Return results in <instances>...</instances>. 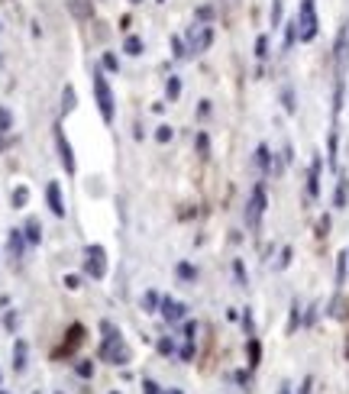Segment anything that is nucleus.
Returning a JSON list of instances; mask_svg holds the SVG:
<instances>
[{"instance_id":"obj_6","label":"nucleus","mask_w":349,"mask_h":394,"mask_svg":"<svg viewBox=\"0 0 349 394\" xmlns=\"http://www.w3.org/2000/svg\"><path fill=\"white\" fill-rule=\"evenodd\" d=\"M262 207H265V191H262V187H256V191H252V201H249V223H252V226L259 223Z\"/></svg>"},{"instance_id":"obj_9","label":"nucleus","mask_w":349,"mask_h":394,"mask_svg":"<svg viewBox=\"0 0 349 394\" xmlns=\"http://www.w3.org/2000/svg\"><path fill=\"white\" fill-rule=\"evenodd\" d=\"M159 304H162L159 291H146V294H142V310H146V314H155V310H159Z\"/></svg>"},{"instance_id":"obj_14","label":"nucleus","mask_w":349,"mask_h":394,"mask_svg":"<svg viewBox=\"0 0 349 394\" xmlns=\"http://www.w3.org/2000/svg\"><path fill=\"white\" fill-rule=\"evenodd\" d=\"M10 126H13V116H10L7 107H0V132H7Z\"/></svg>"},{"instance_id":"obj_18","label":"nucleus","mask_w":349,"mask_h":394,"mask_svg":"<svg viewBox=\"0 0 349 394\" xmlns=\"http://www.w3.org/2000/svg\"><path fill=\"white\" fill-rule=\"evenodd\" d=\"M178 275H181V278H188V281H194V278H197V271H194L191 265H178Z\"/></svg>"},{"instance_id":"obj_22","label":"nucleus","mask_w":349,"mask_h":394,"mask_svg":"<svg viewBox=\"0 0 349 394\" xmlns=\"http://www.w3.org/2000/svg\"><path fill=\"white\" fill-rule=\"evenodd\" d=\"M104 65H107L110 71H116V68H120V62H116V55H110V52L104 55Z\"/></svg>"},{"instance_id":"obj_1","label":"nucleus","mask_w":349,"mask_h":394,"mask_svg":"<svg viewBox=\"0 0 349 394\" xmlns=\"http://www.w3.org/2000/svg\"><path fill=\"white\" fill-rule=\"evenodd\" d=\"M94 101H97V107H101V116L110 123L113 113H116V101H113V91H110V81L101 75V71H94Z\"/></svg>"},{"instance_id":"obj_8","label":"nucleus","mask_w":349,"mask_h":394,"mask_svg":"<svg viewBox=\"0 0 349 394\" xmlns=\"http://www.w3.org/2000/svg\"><path fill=\"white\" fill-rule=\"evenodd\" d=\"M210 39H214V32H210V26H204V29H197L191 36V52H204V49L210 46Z\"/></svg>"},{"instance_id":"obj_28","label":"nucleus","mask_w":349,"mask_h":394,"mask_svg":"<svg viewBox=\"0 0 349 394\" xmlns=\"http://www.w3.org/2000/svg\"><path fill=\"white\" fill-rule=\"evenodd\" d=\"M281 394H288V391H281Z\"/></svg>"},{"instance_id":"obj_20","label":"nucleus","mask_w":349,"mask_h":394,"mask_svg":"<svg viewBox=\"0 0 349 394\" xmlns=\"http://www.w3.org/2000/svg\"><path fill=\"white\" fill-rule=\"evenodd\" d=\"M171 49H175V58H185V42H181V39H171Z\"/></svg>"},{"instance_id":"obj_16","label":"nucleus","mask_w":349,"mask_h":394,"mask_svg":"<svg viewBox=\"0 0 349 394\" xmlns=\"http://www.w3.org/2000/svg\"><path fill=\"white\" fill-rule=\"evenodd\" d=\"M178 94H181V81H178V78H171V81H168V97L175 101Z\"/></svg>"},{"instance_id":"obj_24","label":"nucleus","mask_w":349,"mask_h":394,"mask_svg":"<svg viewBox=\"0 0 349 394\" xmlns=\"http://www.w3.org/2000/svg\"><path fill=\"white\" fill-rule=\"evenodd\" d=\"M142 394H159V385H155V381H146V385H142Z\"/></svg>"},{"instance_id":"obj_19","label":"nucleus","mask_w":349,"mask_h":394,"mask_svg":"<svg viewBox=\"0 0 349 394\" xmlns=\"http://www.w3.org/2000/svg\"><path fill=\"white\" fill-rule=\"evenodd\" d=\"M159 352H165V356H171V352H175V342H171L168 336H165V340H159Z\"/></svg>"},{"instance_id":"obj_5","label":"nucleus","mask_w":349,"mask_h":394,"mask_svg":"<svg viewBox=\"0 0 349 394\" xmlns=\"http://www.w3.org/2000/svg\"><path fill=\"white\" fill-rule=\"evenodd\" d=\"M162 317L168 320V323H178V320L185 317V304H181V301H171V297H165V301H162Z\"/></svg>"},{"instance_id":"obj_26","label":"nucleus","mask_w":349,"mask_h":394,"mask_svg":"<svg viewBox=\"0 0 349 394\" xmlns=\"http://www.w3.org/2000/svg\"><path fill=\"white\" fill-rule=\"evenodd\" d=\"M110 394H120V391H110Z\"/></svg>"},{"instance_id":"obj_27","label":"nucleus","mask_w":349,"mask_h":394,"mask_svg":"<svg viewBox=\"0 0 349 394\" xmlns=\"http://www.w3.org/2000/svg\"><path fill=\"white\" fill-rule=\"evenodd\" d=\"M0 394H7V391H0Z\"/></svg>"},{"instance_id":"obj_12","label":"nucleus","mask_w":349,"mask_h":394,"mask_svg":"<svg viewBox=\"0 0 349 394\" xmlns=\"http://www.w3.org/2000/svg\"><path fill=\"white\" fill-rule=\"evenodd\" d=\"M10 252L23 255V236H20V230H13V236H10Z\"/></svg>"},{"instance_id":"obj_29","label":"nucleus","mask_w":349,"mask_h":394,"mask_svg":"<svg viewBox=\"0 0 349 394\" xmlns=\"http://www.w3.org/2000/svg\"><path fill=\"white\" fill-rule=\"evenodd\" d=\"M58 394H62V391H58Z\"/></svg>"},{"instance_id":"obj_4","label":"nucleus","mask_w":349,"mask_h":394,"mask_svg":"<svg viewBox=\"0 0 349 394\" xmlns=\"http://www.w3.org/2000/svg\"><path fill=\"white\" fill-rule=\"evenodd\" d=\"M55 146H58V155H62V165H65V171H75V152H71L68 139H65L62 126H55Z\"/></svg>"},{"instance_id":"obj_25","label":"nucleus","mask_w":349,"mask_h":394,"mask_svg":"<svg viewBox=\"0 0 349 394\" xmlns=\"http://www.w3.org/2000/svg\"><path fill=\"white\" fill-rule=\"evenodd\" d=\"M133 3H142V0H133Z\"/></svg>"},{"instance_id":"obj_13","label":"nucleus","mask_w":349,"mask_h":394,"mask_svg":"<svg viewBox=\"0 0 349 394\" xmlns=\"http://www.w3.org/2000/svg\"><path fill=\"white\" fill-rule=\"evenodd\" d=\"M26 239H29V242H39V239H42V233H39V223H36V220H29V223H26Z\"/></svg>"},{"instance_id":"obj_10","label":"nucleus","mask_w":349,"mask_h":394,"mask_svg":"<svg viewBox=\"0 0 349 394\" xmlns=\"http://www.w3.org/2000/svg\"><path fill=\"white\" fill-rule=\"evenodd\" d=\"M123 52L126 55H142V39L139 36H126L123 39Z\"/></svg>"},{"instance_id":"obj_7","label":"nucleus","mask_w":349,"mask_h":394,"mask_svg":"<svg viewBox=\"0 0 349 394\" xmlns=\"http://www.w3.org/2000/svg\"><path fill=\"white\" fill-rule=\"evenodd\" d=\"M46 194H49V210H52L55 216H65V204H62V191H58V184H55V181H49Z\"/></svg>"},{"instance_id":"obj_15","label":"nucleus","mask_w":349,"mask_h":394,"mask_svg":"<svg viewBox=\"0 0 349 394\" xmlns=\"http://www.w3.org/2000/svg\"><path fill=\"white\" fill-rule=\"evenodd\" d=\"M62 101H65V104H62V110H65V113H68V110L75 107V101H78V97H75V91H71V87H65V97H62Z\"/></svg>"},{"instance_id":"obj_17","label":"nucleus","mask_w":349,"mask_h":394,"mask_svg":"<svg viewBox=\"0 0 349 394\" xmlns=\"http://www.w3.org/2000/svg\"><path fill=\"white\" fill-rule=\"evenodd\" d=\"M78 375H81V378H91V375H94V365L91 362H78Z\"/></svg>"},{"instance_id":"obj_3","label":"nucleus","mask_w":349,"mask_h":394,"mask_svg":"<svg viewBox=\"0 0 349 394\" xmlns=\"http://www.w3.org/2000/svg\"><path fill=\"white\" fill-rule=\"evenodd\" d=\"M87 275L91 278H104L107 275V259H104L101 246H87Z\"/></svg>"},{"instance_id":"obj_2","label":"nucleus","mask_w":349,"mask_h":394,"mask_svg":"<svg viewBox=\"0 0 349 394\" xmlns=\"http://www.w3.org/2000/svg\"><path fill=\"white\" fill-rule=\"evenodd\" d=\"M297 26H301V39H304V42L317 36V13H314V0H304V3H301V20H297Z\"/></svg>"},{"instance_id":"obj_21","label":"nucleus","mask_w":349,"mask_h":394,"mask_svg":"<svg viewBox=\"0 0 349 394\" xmlns=\"http://www.w3.org/2000/svg\"><path fill=\"white\" fill-rule=\"evenodd\" d=\"M155 139H159V142H168V139H171V126H159Z\"/></svg>"},{"instance_id":"obj_11","label":"nucleus","mask_w":349,"mask_h":394,"mask_svg":"<svg viewBox=\"0 0 349 394\" xmlns=\"http://www.w3.org/2000/svg\"><path fill=\"white\" fill-rule=\"evenodd\" d=\"M16 371H23L26 368V342H16V362H13Z\"/></svg>"},{"instance_id":"obj_23","label":"nucleus","mask_w":349,"mask_h":394,"mask_svg":"<svg viewBox=\"0 0 349 394\" xmlns=\"http://www.w3.org/2000/svg\"><path fill=\"white\" fill-rule=\"evenodd\" d=\"M26 197H29V194H26V187H20V191L13 194V204L20 207V204H26Z\"/></svg>"}]
</instances>
